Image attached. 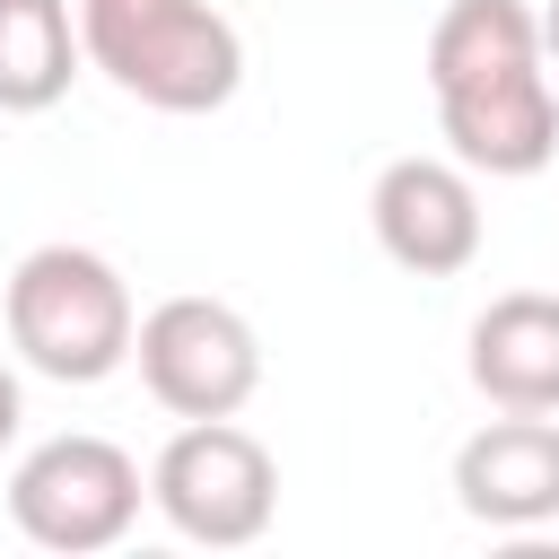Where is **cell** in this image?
Instances as JSON below:
<instances>
[{"label": "cell", "instance_id": "obj_8", "mask_svg": "<svg viewBox=\"0 0 559 559\" xmlns=\"http://www.w3.org/2000/svg\"><path fill=\"white\" fill-rule=\"evenodd\" d=\"M437 131L445 148L472 166V175H542L559 157V96H550V70H515V79H489V87H463V96H437Z\"/></svg>", "mask_w": 559, "mask_h": 559}, {"label": "cell", "instance_id": "obj_2", "mask_svg": "<svg viewBox=\"0 0 559 559\" xmlns=\"http://www.w3.org/2000/svg\"><path fill=\"white\" fill-rule=\"evenodd\" d=\"M140 341L131 288L96 245H35L9 271V349L52 384H105Z\"/></svg>", "mask_w": 559, "mask_h": 559}, {"label": "cell", "instance_id": "obj_7", "mask_svg": "<svg viewBox=\"0 0 559 559\" xmlns=\"http://www.w3.org/2000/svg\"><path fill=\"white\" fill-rule=\"evenodd\" d=\"M454 507L489 533L559 524V411H498L454 445Z\"/></svg>", "mask_w": 559, "mask_h": 559}, {"label": "cell", "instance_id": "obj_1", "mask_svg": "<svg viewBox=\"0 0 559 559\" xmlns=\"http://www.w3.org/2000/svg\"><path fill=\"white\" fill-rule=\"evenodd\" d=\"M87 61L157 105V114H218L245 87V35L210 0H79Z\"/></svg>", "mask_w": 559, "mask_h": 559}, {"label": "cell", "instance_id": "obj_5", "mask_svg": "<svg viewBox=\"0 0 559 559\" xmlns=\"http://www.w3.org/2000/svg\"><path fill=\"white\" fill-rule=\"evenodd\" d=\"M140 384L175 419H236L262 393V332L227 297H166L140 314Z\"/></svg>", "mask_w": 559, "mask_h": 559}, {"label": "cell", "instance_id": "obj_9", "mask_svg": "<svg viewBox=\"0 0 559 559\" xmlns=\"http://www.w3.org/2000/svg\"><path fill=\"white\" fill-rule=\"evenodd\" d=\"M472 384L489 411H559V297L550 288H507L472 314L463 349Z\"/></svg>", "mask_w": 559, "mask_h": 559}, {"label": "cell", "instance_id": "obj_12", "mask_svg": "<svg viewBox=\"0 0 559 559\" xmlns=\"http://www.w3.org/2000/svg\"><path fill=\"white\" fill-rule=\"evenodd\" d=\"M542 52H550V61H559V0H550V9H542Z\"/></svg>", "mask_w": 559, "mask_h": 559}, {"label": "cell", "instance_id": "obj_3", "mask_svg": "<svg viewBox=\"0 0 559 559\" xmlns=\"http://www.w3.org/2000/svg\"><path fill=\"white\" fill-rule=\"evenodd\" d=\"M148 507L201 550H245L280 515V463L236 419H183L148 463Z\"/></svg>", "mask_w": 559, "mask_h": 559}, {"label": "cell", "instance_id": "obj_4", "mask_svg": "<svg viewBox=\"0 0 559 559\" xmlns=\"http://www.w3.org/2000/svg\"><path fill=\"white\" fill-rule=\"evenodd\" d=\"M140 463L114 445V437H44L17 472H9V524L35 542V550H61V559H87V550H114L131 524H140Z\"/></svg>", "mask_w": 559, "mask_h": 559}, {"label": "cell", "instance_id": "obj_11", "mask_svg": "<svg viewBox=\"0 0 559 559\" xmlns=\"http://www.w3.org/2000/svg\"><path fill=\"white\" fill-rule=\"evenodd\" d=\"M17 419H26V393H17V376H9V367H0V445H9V437H17Z\"/></svg>", "mask_w": 559, "mask_h": 559}, {"label": "cell", "instance_id": "obj_10", "mask_svg": "<svg viewBox=\"0 0 559 559\" xmlns=\"http://www.w3.org/2000/svg\"><path fill=\"white\" fill-rule=\"evenodd\" d=\"M87 35L70 0H0V114H44L70 96Z\"/></svg>", "mask_w": 559, "mask_h": 559}, {"label": "cell", "instance_id": "obj_6", "mask_svg": "<svg viewBox=\"0 0 559 559\" xmlns=\"http://www.w3.org/2000/svg\"><path fill=\"white\" fill-rule=\"evenodd\" d=\"M367 227L384 245V262L419 271V280H454L480 262V192L463 157H393L367 192Z\"/></svg>", "mask_w": 559, "mask_h": 559}]
</instances>
